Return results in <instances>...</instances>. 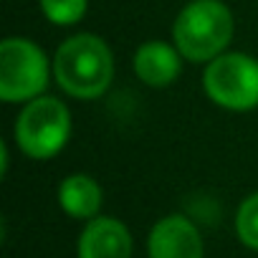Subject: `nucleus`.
<instances>
[{"label": "nucleus", "mask_w": 258, "mask_h": 258, "mask_svg": "<svg viewBox=\"0 0 258 258\" xmlns=\"http://www.w3.org/2000/svg\"><path fill=\"white\" fill-rule=\"evenodd\" d=\"M53 76L69 96L96 99L109 89L114 76L111 51L94 33L71 36L53 56Z\"/></svg>", "instance_id": "nucleus-1"}, {"label": "nucleus", "mask_w": 258, "mask_h": 258, "mask_svg": "<svg viewBox=\"0 0 258 258\" xmlns=\"http://www.w3.org/2000/svg\"><path fill=\"white\" fill-rule=\"evenodd\" d=\"M175 48L192 63L218 58L233 38V16L220 0H192L172 26Z\"/></svg>", "instance_id": "nucleus-2"}, {"label": "nucleus", "mask_w": 258, "mask_h": 258, "mask_svg": "<svg viewBox=\"0 0 258 258\" xmlns=\"http://www.w3.org/2000/svg\"><path fill=\"white\" fill-rule=\"evenodd\" d=\"M71 135V114L53 96L31 99L16 119V142L33 160H48L63 150Z\"/></svg>", "instance_id": "nucleus-3"}, {"label": "nucleus", "mask_w": 258, "mask_h": 258, "mask_svg": "<svg viewBox=\"0 0 258 258\" xmlns=\"http://www.w3.org/2000/svg\"><path fill=\"white\" fill-rule=\"evenodd\" d=\"M48 84V58L28 38H6L0 43V99L31 101Z\"/></svg>", "instance_id": "nucleus-4"}, {"label": "nucleus", "mask_w": 258, "mask_h": 258, "mask_svg": "<svg viewBox=\"0 0 258 258\" xmlns=\"http://www.w3.org/2000/svg\"><path fill=\"white\" fill-rule=\"evenodd\" d=\"M208 96L230 111L258 106V61L245 53H220L205 69Z\"/></svg>", "instance_id": "nucleus-5"}, {"label": "nucleus", "mask_w": 258, "mask_h": 258, "mask_svg": "<svg viewBox=\"0 0 258 258\" xmlns=\"http://www.w3.org/2000/svg\"><path fill=\"white\" fill-rule=\"evenodd\" d=\"M150 258H203V235L185 215H167L155 223L147 240Z\"/></svg>", "instance_id": "nucleus-6"}, {"label": "nucleus", "mask_w": 258, "mask_h": 258, "mask_svg": "<svg viewBox=\"0 0 258 258\" xmlns=\"http://www.w3.org/2000/svg\"><path fill=\"white\" fill-rule=\"evenodd\" d=\"M79 258H132V233L116 218H94L79 235Z\"/></svg>", "instance_id": "nucleus-7"}, {"label": "nucleus", "mask_w": 258, "mask_h": 258, "mask_svg": "<svg viewBox=\"0 0 258 258\" xmlns=\"http://www.w3.org/2000/svg\"><path fill=\"white\" fill-rule=\"evenodd\" d=\"M180 56L177 48L162 41H150L135 53V74L147 86H170L180 74Z\"/></svg>", "instance_id": "nucleus-8"}, {"label": "nucleus", "mask_w": 258, "mask_h": 258, "mask_svg": "<svg viewBox=\"0 0 258 258\" xmlns=\"http://www.w3.org/2000/svg\"><path fill=\"white\" fill-rule=\"evenodd\" d=\"M61 208L79 220H94L101 210V187L89 175H69L58 187Z\"/></svg>", "instance_id": "nucleus-9"}, {"label": "nucleus", "mask_w": 258, "mask_h": 258, "mask_svg": "<svg viewBox=\"0 0 258 258\" xmlns=\"http://www.w3.org/2000/svg\"><path fill=\"white\" fill-rule=\"evenodd\" d=\"M235 233L243 245L258 250V192L245 198L235 213Z\"/></svg>", "instance_id": "nucleus-10"}, {"label": "nucleus", "mask_w": 258, "mask_h": 258, "mask_svg": "<svg viewBox=\"0 0 258 258\" xmlns=\"http://www.w3.org/2000/svg\"><path fill=\"white\" fill-rule=\"evenodd\" d=\"M41 11L56 26H74L86 13V0H41Z\"/></svg>", "instance_id": "nucleus-11"}]
</instances>
